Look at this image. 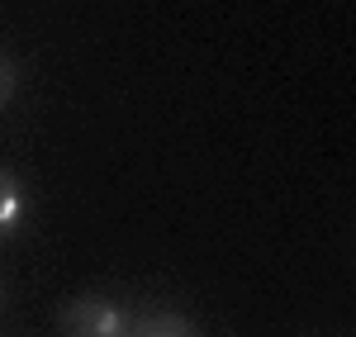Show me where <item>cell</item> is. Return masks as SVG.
Here are the masks:
<instances>
[{
	"mask_svg": "<svg viewBox=\"0 0 356 337\" xmlns=\"http://www.w3.org/2000/svg\"><path fill=\"white\" fill-rule=\"evenodd\" d=\"M19 85H24V72H19V62L10 53H0V110L19 95Z\"/></svg>",
	"mask_w": 356,
	"mask_h": 337,
	"instance_id": "obj_4",
	"label": "cell"
},
{
	"mask_svg": "<svg viewBox=\"0 0 356 337\" xmlns=\"http://www.w3.org/2000/svg\"><path fill=\"white\" fill-rule=\"evenodd\" d=\"M129 318L114 295H76L57 309V333L62 337H129Z\"/></svg>",
	"mask_w": 356,
	"mask_h": 337,
	"instance_id": "obj_1",
	"label": "cell"
},
{
	"mask_svg": "<svg viewBox=\"0 0 356 337\" xmlns=\"http://www.w3.org/2000/svg\"><path fill=\"white\" fill-rule=\"evenodd\" d=\"M24 224H29V186L19 181V171L0 167V247L10 238H19Z\"/></svg>",
	"mask_w": 356,
	"mask_h": 337,
	"instance_id": "obj_3",
	"label": "cell"
},
{
	"mask_svg": "<svg viewBox=\"0 0 356 337\" xmlns=\"http://www.w3.org/2000/svg\"><path fill=\"white\" fill-rule=\"evenodd\" d=\"M0 299H5V290H0Z\"/></svg>",
	"mask_w": 356,
	"mask_h": 337,
	"instance_id": "obj_5",
	"label": "cell"
},
{
	"mask_svg": "<svg viewBox=\"0 0 356 337\" xmlns=\"http://www.w3.org/2000/svg\"><path fill=\"white\" fill-rule=\"evenodd\" d=\"M129 337H204L195 328V318H186L181 309H162V304H147L129 318Z\"/></svg>",
	"mask_w": 356,
	"mask_h": 337,
	"instance_id": "obj_2",
	"label": "cell"
}]
</instances>
